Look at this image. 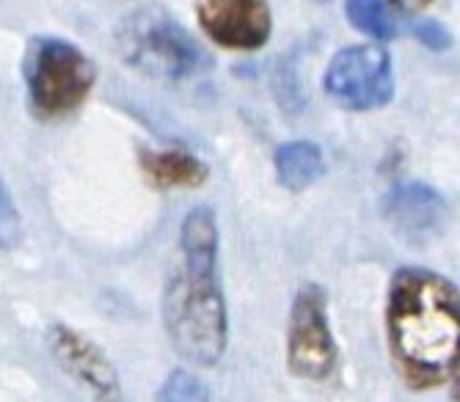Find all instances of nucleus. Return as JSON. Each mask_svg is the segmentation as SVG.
Returning a JSON list of instances; mask_svg holds the SVG:
<instances>
[{"mask_svg":"<svg viewBox=\"0 0 460 402\" xmlns=\"http://www.w3.org/2000/svg\"><path fill=\"white\" fill-rule=\"evenodd\" d=\"M389 353L411 389H433L460 364V293L425 267H400L386 301Z\"/></svg>","mask_w":460,"mask_h":402,"instance_id":"nucleus-1","label":"nucleus"},{"mask_svg":"<svg viewBox=\"0 0 460 402\" xmlns=\"http://www.w3.org/2000/svg\"><path fill=\"white\" fill-rule=\"evenodd\" d=\"M180 267L165 281L163 323L174 350L213 367L226 350V303L218 284V223L210 207H193L180 232Z\"/></svg>","mask_w":460,"mask_h":402,"instance_id":"nucleus-2","label":"nucleus"},{"mask_svg":"<svg viewBox=\"0 0 460 402\" xmlns=\"http://www.w3.org/2000/svg\"><path fill=\"white\" fill-rule=\"evenodd\" d=\"M116 53L124 64L165 83H177L210 66V56L180 20L160 6H144L119 22Z\"/></svg>","mask_w":460,"mask_h":402,"instance_id":"nucleus-3","label":"nucleus"},{"mask_svg":"<svg viewBox=\"0 0 460 402\" xmlns=\"http://www.w3.org/2000/svg\"><path fill=\"white\" fill-rule=\"evenodd\" d=\"M22 74L36 116L58 118L86 102L97 83V66L77 45L58 36H33Z\"/></svg>","mask_w":460,"mask_h":402,"instance_id":"nucleus-4","label":"nucleus"},{"mask_svg":"<svg viewBox=\"0 0 460 402\" xmlns=\"http://www.w3.org/2000/svg\"><path fill=\"white\" fill-rule=\"evenodd\" d=\"M287 364L304 380L325 383L337 375L340 350L328 326V301L317 284H304L292 301L287 326Z\"/></svg>","mask_w":460,"mask_h":402,"instance_id":"nucleus-5","label":"nucleus"},{"mask_svg":"<svg viewBox=\"0 0 460 402\" xmlns=\"http://www.w3.org/2000/svg\"><path fill=\"white\" fill-rule=\"evenodd\" d=\"M323 86L348 110H378L394 97L392 58L381 48L353 45L331 58Z\"/></svg>","mask_w":460,"mask_h":402,"instance_id":"nucleus-6","label":"nucleus"},{"mask_svg":"<svg viewBox=\"0 0 460 402\" xmlns=\"http://www.w3.org/2000/svg\"><path fill=\"white\" fill-rule=\"evenodd\" d=\"M196 17L204 33L226 50H260L270 39L268 0H196Z\"/></svg>","mask_w":460,"mask_h":402,"instance_id":"nucleus-7","label":"nucleus"},{"mask_svg":"<svg viewBox=\"0 0 460 402\" xmlns=\"http://www.w3.org/2000/svg\"><path fill=\"white\" fill-rule=\"evenodd\" d=\"M384 215L408 246H428L447 223V205L425 182H400L384 201Z\"/></svg>","mask_w":460,"mask_h":402,"instance_id":"nucleus-8","label":"nucleus"},{"mask_svg":"<svg viewBox=\"0 0 460 402\" xmlns=\"http://www.w3.org/2000/svg\"><path fill=\"white\" fill-rule=\"evenodd\" d=\"M48 347L56 364L72 375L77 383H86L97 397H119V378L108 355L89 339L66 326H53L48 331Z\"/></svg>","mask_w":460,"mask_h":402,"instance_id":"nucleus-9","label":"nucleus"},{"mask_svg":"<svg viewBox=\"0 0 460 402\" xmlns=\"http://www.w3.org/2000/svg\"><path fill=\"white\" fill-rule=\"evenodd\" d=\"M141 169L155 188L172 190V188H199L210 169H207L196 154L180 149H144L141 152Z\"/></svg>","mask_w":460,"mask_h":402,"instance_id":"nucleus-10","label":"nucleus"},{"mask_svg":"<svg viewBox=\"0 0 460 402\" xmlns=\"http://www.w3.org/2000/svg\"><path fill=\"white\" fill-rule=\"evenodd\" d=\"M325 171L320 146L312 141H287L276 149V174L287 190H304Z\"/></svg>","mask_w":460,"mask_h":402,"instance_id":"nucleus-11","label":"nucleus"},{"mask_svg":"<svg viewBox=\"0 0 460 402\" xmlns=\"http://www.w3.org/2000/svg\"><path fill=\"white\" fill-rule=\"evenodd\" d=\"M345 14L361 33L384 39V42L400 33V25L386 0H348Z\"/></svg>","mask_w":460,"mask_h":402,"instance_id":"nucleus-12","label":"nucleus"},{"mask_svg":"<svg viewBox=\"0 0 460 402\" xmlns=\"http://www.w3.org/2000/svg\"><path fill=\"white\" fill-rule=\"evenodd\" d=\"M207 397H210L207 386L199 378H193L190 372H185V370L172 372L169 380H165L163 389L157 391L160 402H201Z\"/></svg>","mask_w":460,"mask_h":402,"instance_id":"nucleus-13","label":"nucleus"},{"mask_svg":"<svg viewBox=\"0 0 460 402\" xmlns=\"http://www.w3.org/2000/svg\"><path fill=\"white\" fill-rule=\"evenodd\" d=\"M22 237V218L17 213L14 198L0 179V251H12Z\"/></svg>","mask_w":460,"mask_h":402,"instance_id":"nucleus-14","label":"nucleus"},{"mask_svg":"<svg viewBox=\"0 0 460 402\" xmlns=\"http://www.w3.org/2000/svg\"><path fill=\"white\" fill-rule=\"evenodd\" d=\"M416 39H420L422 45H428L430 50H447L452 45V36L447 33V28L436 25V22H420L413 28Z\"/></svg>","mask_w":460,"mask_h":402,"instance_id":"nucleus-15","label":"nucleus"},{"mask_svg":"<svg viewBox=\"0 0 460 402\" xmlns=\"http://www.w3.org/2000/svg\"><path fill=\"white\" fill-rule=\"evenodd\" d=\"M394 6H400V9H425V6H430L433 0H392Z\"/></svg>","mask_w":460,"mask_h":402,"instance_id":"nucleus-16","label":"nucleus"},{"mask_svg":"<svg viewBox=\"0 0 460 402\" xmlns=\"http://www.w3.org/2000/svg\"><path fill=\"white\" fill-rule=\"evenodd\" d=\"M452 397L460 399V364H457V370H455V375H452Z\"/></svg>","mask_w":460,"mask_h":402,"instance_id":"nucleus-17","label":"nucleus"}]
</instances>
